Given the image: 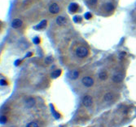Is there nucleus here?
<instances>
[{"label":"nucleus","instance_id":"nucleus-1","mask_svg":"<svg viewBox=\"0 0 136 127\" xmlns=\"http://www.w3.org/2000/svg\"><path fill=\"white\" fill-rule=\"evenodd\" d=\"M90 51L86 46L79 45L75 49V54L78 58H86L89 56Z\"/></svg>","mask_w":136,"mask_h":127},{"label":"nucleus","instance_id":"nucleus-2","mask_svg":"<svg viewBox=\"0 0 136 127\" xmlns=\"http://www.w3.org/2000/svg\"><path fill=\"white\" fill-rule=\"evenodd\" d=\"M82 83L86 87H91V86L94 85V80L91 76H85V77L82 78Z\"/></svg>","mask_w":136,"mask_h":127},{"label":"nucleus","instance_id":"nucleus-3","mask_svg":"<svg viewBox=\"0 0 136 127\" xmlns=\"http://www.w3.org/2000/svg\"><path fill=\"white\" fill-rule=\"evenodd\" d=\"M60 11V6H59L57 3H51V5H50L49 7V11L51 13V14H57V13H59Z\"/></svg>","mask_w":136,"mask_h":127},{"label":"nucleus","instance_id":"nucleus-4","mask_svg":"<svg viewBox=\"0 0 136 127\" xmlns=\"http://www.w3.org/2000/svg\"><path fill=\"white\" fill-rule=\"evenodd\" d=\"M82 103H83V105L85 106L86 107H91L93 103L92 97L90 95H86L85 97L83 98V99H82Z\"/></svg>","mask_w":136,"mask_h":127},{"label":"nucleus","instance_id":"nucleus-5","mask_svg":"<svg viewBox=\"0 0 136 127\" xmlns=\"http://www.w3.org/2000/svg\"><path fill=\"white\" fill-rule=\"evenodd\" d=\"M123 79H124V76L121 73H117V74H115L112 77V80L114 83H121V82L123 80Z\"/></svg>","mask_w":136,"mask_h":127},{"label":"nucleus","instance_id":"nucleus-6","mask_svg":"<svg viewBox=\"0 0 136 127\" xmlns=\"http://www.w3.org/2000/svg\"><path fill=\"white\" fill-rule=\"evenodd\" d=\"M23 22L19 18H16L15 20L12 21V23H11V26H12L14 29H19L20 27H21Z\"/></svg>","mask_w":136,"mask_h":127},{"label":"nucleus","instance_id":"nucleus-7","mask_svg":"<svg viewBox=\"0 0 136 127\" xmlns=\"http://www.w3.org/2000/svg\"><path fill=\"white\" fill-rule=\"evenodd\" d=\"M114 9V6L112 3H107L103 5V10L105 11H108V12H111Z\"/></svg>","mask_w":136,"mask_h":127},{"label":"nucleus","instance_id":"nucleus-8","mask_svg":"<svg viewBox=\"0 0 136 127\" xmlns=\"http://www.w3.org/2000/svg\"><path fill=\"white\" fill-rule=\"evenodd\" d=\"M35 103H36V100L33 97H30L29 98V99L25 101V104L28 107H33L34 105H35Z\"/></svg>","mask_w":136,"mask_h":127},{"label":"nucleus","instance_id":"nucleus-9","mask_svg":"<svg viewBox=\"0 0 136 127\" xmlns=\"http://www.w3.org/2000/svg\"><path fill=\"white\" fill-rule=\"evenodd\" d=\"M79 9V6H78L77 3H71L69 7H68V10L71 13H74V12H77Z\"/></svg>","mask_w":136,"mask_h":127},{"label":"nucleus","instance_id":"nucleus-10","mask_svg":"<svg viewBox=\"0 0 136 127\" xmlns=\"http://www.w3.org/2000/svg\"><path fill=\"white\" fill-rule=\"evenodd\" d=\"M67 22L66 19L64 17H58L56 18V24L59 26H63V25H65Z\"/></svg>","mask_w":136,"mask_h":127},{"label":"nucleus","instance_id":"nucleus-11","mask_svg":"<svg viewBox=\"0 0 136 127\" xmlns=\"http://www.w3.org/2000/svg\"><path fill=\"white\" fill-rule=\"evenodd\" d=\"M103 99H104V100L106 102H111L112 100V99H113V94L112 93H107L104 95Z\"/></svg>","mask_w":136,"mask_h":127},{"label":"nucleus","instance_id":"nucleus-12","mask_svg":"<svg viewBox=\"0 0 136 127\" xmlns=\"http://www.w3.org/2000/svg\"><path fill=\"white\" fill-rule=\"evenodd\" d=\"M99 78L100 79V80H106V79L108 78V75H107L106 72H100L99 74Z\"/></svg>","mask_w":136,"mask_h":127},{"label":"nucleus","instance_id":"nucleus-13","mask_svg":"<svg viewBox=\"0 0 136 127\" xmlns=\"http://www.w3.org/2000/svg\"><path fill=\"white\" fill-rule=\"evenodd\" d=\"M60 74H61V70H56L51 74V76H52L53 78H57L60 76Z\"/></svg>","mask_w":136,"mask_h":127},{"label":"nucleus","instance_id":"nucleus-14","mask_svg":"<svg viewBox=\"0 0 136 127\" xmlns=\"http://www.w3.org/2000/svg\"><path fill=\"white\" fill-rule=\"evenodd\" d=\"M46 26H47V21L44 20L41 23H39V24H38V26H36V29H43V28L45 27Z\"/></svg>","mask_w":136,"mask_h":127},{"label":"nucleus","instance_id":"nucleus-15","mask_svg":"<svg viewBox=\"0 0 136 127\" xmlns=\"http://www.w3.org/2000/svg\"><path fill=\"white\" fill-rule=\"evenodd\" d=\"M86 2L89 6H95L97 4L98 0H86Z\"/></svg>","mask_w":136,"mask_h":127},{"label":"nucleus","instance_id":"nucleus-16","mask_svg":"<svg viewBox=\"0 0 136 127\" xmlns=\"http://www.w3.org/2000/svg\"><path fill=\"white\" fill-rule=\"evenodd\" d=\"M26 127H39V125H38V123L36 121H31L29 123H28V125L26 126Z\"/></svg>","mask_w":136,"mask_h":127},{"label":"nucleus","instance_id":"nucleus-17","mask_svg":"<svg viewBox=\"0 0 136 127\" xmlns=\"http://www.w3.org/2000/svg\"><path fill=\"white\" fill-rule=\"evenodd\" d=\"M79 76V73H78V71H73L72 73H71V77L73 79H77Z\"/></svg>","mask_w":136,"mask_h":127},{"label":"nucleus","instance_id":"nucleus-18","mask_svg":"<svg viewBox=\"0 0 136 127\" xmlns=\"http://www.w3.org/2000/svg\"><path fill=\"white\" fill-rule=\"evenodd\" d=\"M7 117H6L5 116H1V123L2 124H5L6 122H7Z\"/></svg>","mask_w":136,"mask_h":127},{"label":"nucleus","instance_id":"nucleus-19","mask_svg":"<svg viewBox=\"0 0 136 127\" xmlns=\"http://www.w3.org/2000/svg\"><path fill=\"white\" fill-rule=\"evenodd\" d=\"M34 42L35 44H39V42H40V39H39V38H38V37H36V38H34Z\"/></svg>","mask_w":136,"mask_h":127},{"label":"nucleus","instance_id":"nucleus-20","mask_svg":"<svg viewBox=\"0 0 136 127\" xmlns=\"http://www.w3.org/2000/svg\"><path fill=\"white\" fill-rule=\"evenodd\" d=\"M1 84H2V85H7V82L5 80H1Z\"/></svg>","mask_w":136,"mask_h":127},{"label":"nucleus","instance_id":"nucleus-21","mask_svg":"<svg viewBox=\"0 0 136 127\" xmlns=\"http://www.w3.org/2000/svg\"><path fill=\"white\" fill-rule=\"evenodd\" d=\"M85 17H87V19H91V17H92V16H91V13H87V14L85 15Z\"/></svg>","mask_w":136,"mask_h":127}]
</instances>
